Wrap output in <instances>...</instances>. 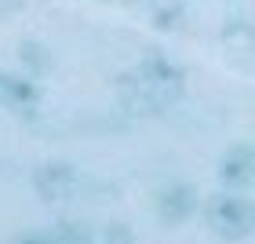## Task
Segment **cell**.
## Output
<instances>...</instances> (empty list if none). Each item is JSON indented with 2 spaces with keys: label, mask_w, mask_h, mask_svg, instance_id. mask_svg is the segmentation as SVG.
Segmentation results:
<instances>
[{
  "label": "cell",
  "mask_w": 255,
  "mask_h": 244,
  "mask_svg": "<svg viewBox=\"0 0 255 244\" xmlns=\"http://www.w3.org/2000/svg\"><path fill=\"white\" fill-rule=\"evenodd\" d=\"M102 241H131V234L124 226H106L102 230Z\"/></svg>",
  "instance_id": "cell-10"
},
{
  "label": "cell",
  "mask_w": 255,
  "mask_h": 244,
  "mask_svg": "<svg viewBox=\"0 0 255 244\" xmlns=\"http://www.w3.org/2000/svg\"><path fill=\"white\" fill-rule=\"evenodd\" d=\"M95 234L84 226V223H55L51 230H44V241H55V244H84Z\"/></svg>",
  "instance_id": "cell-7"
},
{
  "label": "cell",
  "mask_w": 255,
  "mask_h": 244,
  "mask_svg": "<svg viewBox=\"0 0 255 244\" xmlns=\"http://www.w3.org/2000/svg\"><path fill=\"white\" fill-rule=\"evenodd\" d=\"M193 208H197V193L186 182H168L164 190L157 193V215L164 219V223H182V219L193 215Z\"/></svg>",
  "instance_id": "cell-6"
},
{
  "label": "cell",
  "mask_w": 255,
  "mask_h": 244,
  "mask_svg": "<svg viewBox=\"0 0 255 244\" xmlns=\"http://www.w3.org/2000/svg\"><path fill=\"white\" fill-rule=\"evenodd\" d=\"M255 179V153L252 146H234L226 149L223 160H219V182L230 186V190H245Z\"/></svg>",
  "instance_id": "cell-4"
},
{
  "label": "cell",
  "mask_w": 255,
  "mask_h": 244,
  "mask_svg": "<svg viewBox=\"0 0 255 244\" xmlns=\"http://www.w3.org/2000/svg\"><path fill=\"white\" fill-rule=\"evenodd\" d=\"M22 0H0V15H7V11H15Z\"/></svg>",
  "instance_id": "cell-11"
},
{
  "label": "cell",
  "mask_w": 255,
  "mask_h": 244,
  "mask_svg": "<svg viewBox=\"0 0 255 244\" xmlns=\"http://www.w3.org/2000/svg\"><path fill=\"white\" fill-rule=\"evenodd\" d=\"M153 26H157V29H164V33H168V29H179V26H182V7H179V4L160 7L157 15H153Z\"/></svg>",
  "instance_id": "cell-8"
},
{
  "label": "cell",
  "mask_w": 255,
  "mask_h": 244,
  "mask_svg": "<svg viewBox=\"0 0 255 244\" xmlns=\"http://www.w3.org/2000/svg\"><path fill=\"white\" fill-rule=\"evenodd\" d=\"M204 223L212 226L215 237L245 241L252 234V226H255V215H252V204L245 197L215 193V197H208V204H204Z\"/></svg>",
  "instance_id": "cell-2"
},
{
  "label": "cell",
  "mask_w": 255,
  "mask_h": 244,
  "mask_svg": "<svg viewBox=\"0 0 255 244\" xmlns=\"http://www.w3.org/2000/svg\"><path fill=\"white\" fill-rule=\"evenodd\" d=\"M22 55H26V62H33V66H48V59H37V55H40V48H37V44H22Z\"/></svg>",
  "instance_id": "cell-9"
},
{
  "label": "cell",
  "mask_w": 255,
  "mask_h": 244,
  "mask_svg": "<svg viewBox=\"0 0 255 244\" xmlns=\"http://www.w3.org/2000/svg\"><path fill=\"white\" fill-rule=\"evenodd\" d=\"M37 102H40V88L33 84L29 77L0 73V106H11V110L26 113V117H33V113H37Z\"/></svg>",
  "instance_id": "cell-5"
},
{
  "label": "cell",
  "mask_w": 255,
  "mask_h": 244,
  "mask_svg": "<svg viewBox=\"0 0 255 244\" xmlns=\"http://www.w3.org/2000/svg\"><path fill=\"white\" fill-rule=\"evenodd\" d=\"M182 88H186V73L168 62L164 55H149L142 59L131 73L121 77V102L128 113H135V117H149V113H160L168 110L171 102L182 95Z\"/></svg>",
  "instance_id": "cell-1"
},
{
  "label": "cell",
  "mask_w": 255,
  "mask_h": 244,
  "mask_svg": "<svg viewBox=\"0 0 255 244\" xmlns=\"http://www.w3.org/2000/svg\"><path fill=\"white\" fill-rule=\"evenodd\" d=\"M33 190L48 204L69 201V197L80 190V171L73 164H66V160H48V164H40L33 171Z\"/></svg>",
  "instance_id": "cell-3"
}]
</instances>
